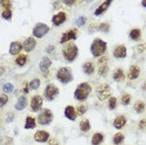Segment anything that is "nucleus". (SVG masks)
Masks as SVG:
<instances>
[{
  "instance_id": "nucleus-6",
  "label": "nucleus",
  "mask_w": 146,
  "mask_h": 145,
  "mask_svg": "<svg viewBox=\"0 0 146 145\" xmlns=\"http://www.w3.org/2000/svg\"><path fill=\"white\" fill-rule=\"evenodd\" d=\"M97 96L100 100H104L109 98L111 95L110 86L107 84H102L98 86L96 90Z\"/></svg>"
},
{
  "instance_id": "nucleus-44",
  "label": "nucleus",
  "mask_w": 146,
  "mask_h": 145,
  "mask_svg": "<svg viewBox=\"0 0 146 145\" xmlns=\"http://www.w3.org/2000/svg\"><path fill=\"white\" fill-rule=\"evenodd\" d=\"M49 145H59L58 142H57L56 140H55L52 139L51 140L49 141Z\"/></svg>"
},
{
  "instance_id": "nucleus-47",
  "label": "nucleus",
  "mask_w": 146,
  "mask_h": 145,
  "mask_svg": "<svg viewBox=\"0 0 146 145\" xmlns=\"http://www.w3.org/2000/svg\"><path fill=\"white\" fill-rule=\"evenodd\" d=\"M142 5H143L144 7H146V0H143V1H142Z\"/></svg>"
},
{
  "instance_id": "nucleus-46",
  "label": "nucleus",
  "mask_w": 146,
  "mask_h": 145,
  "mask_svg": "<svg viewBox=\"0 0 146 145\" xmlns=\"http://www.w3.org/2000/svg\"><path fill=\"white\" fill-rule=\"evenodd\" d=\"M4 72H5L4 68H3V67H0V76H1L2 75L3 73H4Z\"/></svg>"
},
{
  "instance_id": "nucleus-36",
  "label": "nucleus",
  "mask_w": 146,
  "mask_h": 145,
  "mask_svg": "<svg viewBox=\"0 0 146 145\" xmlns=\"http://www.w3.org/2000/svg\"><path fill=\"white\" fill-rule=\"evenodd\" d=\"M87 110H88V107H87L86 105H85V104L79 105L77 108L78 113H79V115H83V114L86 113V112L87 111Z\"/></svg>"
},
{
  "instance_id": "nucleus-18",
  "label": "nucleus",
  "mask_w": 146,
  "mask_h": 145,
  "mask_svg": "<svg viewBox=\"0 0 146 145\" xmlns=\"http://www.w3.org/2000/svg\"><path fill=\"white\" fill-rule=\"evenodd\" d=\"M65 116L67 117L68 119L71 121H74L76 118V113L74 110V107L72 106H68L65 109Z\"/></svg>"
},
{
  "instance_id": "nucleus-21",
  "label": "nucleus",
  "mask_w": 146,
  "mask_h": 145,
  "mask_svg": "<svg viewBox=\"0 0 146 145\" xmlns=\"http://www.w3.org/2000/svg\"><path fill=\"white\" fill-rule=\"evenodd\" d=\"M111 3V1H104V2L102 3L96 10L94 14L96 15V16H98V15L101 14L104 11H105V10L107 9V8H108Z\"/></svg>"
},
{
  "instance_id": "nucleus-35",
  "label": "nucleus",
  "mask_w": 146,
  "mask_h": 145,
  "mask_svg": "<svg viewBox=\"0 0 146 145\" xmlns=\"http://www.w3.org/2000/svg\"><path fill=\"white\" fill-rule=\"evenodd\" d=\"M87 18L85 16H80L77 20H76V24L77 25L78 27H81V26L84 25L86 23Z\"/></svg>"
},
{
  "instance_id": "nucleus-28",
  "label": "nucleus",
  "mask_w": 146,
  "mask_h": 145,
  "mask_svg": "<svg viewBox=\"0 0 146 145\" xmlns=\"http://www.w3.org/2000/svg\"><path fill=\"white\" fill-rule=\"evenodd\" d=\"M80 129L83 131V132H88L90 129V124L89 121L88 119H84L80 123Z\"/></svg>"
},
{
  "instance_id": "nucleus-13",
  "label": "nucleus",
  "mask_w": 146,
  "mask_h": 145,
  "mask_svg": "<svg viewBox=\"0 0 146 145\" xmlns=\"http://www.w3.org/2000/svg\"><path fill=\"white\" fill-rule=\"evenodd\" d=\"M51 60L48 59L47 57H44L42 59L40 63V69L42 72H46L48 71V68L51 65Z\"/></svg>"
},
{
  "instance_id": "nucleus-17",
  "label": "nucleus",
  "mask_w": 146,
  "mask_h": 145,
  "mask_svg": "<svg viewBox=\"0 0 146 145\" xmlns=\"http://www.w3.org/2000/svg\"><path fill=\"white\" fill-rule=\"evenodd\" d=\"M140 74V68L137 65H132L130 66L129 72H128V76L130 80H134L138 78Z\"/></svg>"
},
{
  "instance_id": "nucleus-7",
  "label": "nucleus",
  "mask_w": 146,
  "mask_h": 145,
  "mask_svg": "<svg viewBox=\"0 0 146 145\" xmlns=\"http://www.w3.org/2000/svg\"><path fill=\"white\" fill-rule=\"evenodd\" d=\"M48 31H49V27L46 24L38 23L34 27V30H33V34L38 38H41L42 37L47 34Z\"/></svg>"
},
{
  "instance_id": "nucleus-41",
  "label": "nucleus",
  "mask_w": 146,
  "mask_h": 145,
  "mask_svg": "<svg viewBox=\"0 0 146 145\" xmlns=\"http://www.w3.org/2000/svg\"><path fill=\"white\" fill-rule=\"evenodd\" d=\"M1 3L2 6L6 8V10H10V8H11V3H10L9 1H7V0H6V1H1Z\"/></svg>"
},
{
  "instance_id": "nucleus-9",
  "label": "nucleus",
  "mask_w": 146,
  "mask_h": 145,
  "mask_svg": "<svg viewBox=\"0 0 146 145\" xmlns=\"http://www.w3.org/2000/svg\"><path fill=\"white\" fill-rule=\"evenodd\" d=\"M42 105V98L40 96L33 97L31 102V107L33 111L38 112L41 109Z\"/></svg>"
},
{
  "instance_id": "nucleus-43",
  "label": "nucleus",
  "mask_w": 146,
  "mask_h": 145,
  "mask_svg": "<svg viewBox=\"0 0 146 145\" xmlns=\"http://www.w3.org/2000/svg\"><path fill=\"white\" fill-rule=\"evenodd\" d=\"M13 118H14L13 114V113H10L9 115H8V118L6 119V121L7 122L12 121H13Z\"/></svg>"
},
{
  "instance_id": "nucleus-30",
  "label": "nucleus",
  "mask_w": 146,
  "mask_h": 145,
  "mask_svg": "<svg viewBox=\"0 0 146 145\" xmlns=\"http://www.w3.org/2000/svg\"><path fill=\"white\" fill-rule=\"evenodd\" d=\"M26 61H27V56L25 55H21L20 56H19L17 58L16 63L18 65L22 66V65L25 64Z\"/></svg>"
},
{
  "instance_id": "nucleus-26",
  "label": "nucleus",
  "mask_w": 146,
  "mask_h": 145,
  "mask_svg": "<svg viewBox=\"0 0 146 145\" xmlns=\"http://www.w3.org/2000/svg\"><path fill=\"white\" fill-rule=\"evenodd\" d=\"M36 127L35 119L31 117H27L26 119V123L25 125V129H33Z\"/></svg>"
},
{
  "instance_id": "nucleus-8",
  "label": "nucleus",
  "mask_w": 146,
  "mask_h": 145,
  "mask_svg": "<svg viewBox=\"0 0 146 145\" xmlns=\"http://www.w3.org/2000/svg\"><path fill=\"white\" fill-rule=\"evenodd\" d=\"M59 94V89L53 84H48L44 91V96L48 100H53Z\"/></svg>"
},
{
  "instance_id": "nucleus-38",
  "label": "nucleus",
  "mask_w": 146,
  "mask_h": 145,
  "mask_svg": "<svg viewBox=\"0 0 146 145\" xmlns=\"http://www.w3.org/2000/svg\"><path fill=\"white\" fill-rule=\"evenodd\" d=\"M109 29V25L107 23H102L98 27V30L104 32H108Z\"/></svg>"
},
{
  "instance_id": "nucleus-12",
  "label": "nucleus",
  "mask_w": 146,
  "mask_h": 145,
  "mask_svg": "<svg viewBox=\"0 0 146 145\" xmlns=\"http://www.w3.org/2000/svg\"><path fill=\"white\" fill-rule=\"evenodd\" d=\"M49 137V134L44 131H38L34 135V139L39 142H45L47 141Z\"/></svg>"
},
{
  "instance_id": "nucleus-5",
  "label": "nucleus",
  "mask_w": 146,
  "mask_h": 145,
  "mask_svg": "<svg viewBox=\"0 0 146 145\" xmlns=\"http://www.w3.org/2000/svg\"><path fill=\"white\" fill-rule=\"evenodd\" d=\"M53 119V116L51 110L44 109L40 113L38 117V121L40 125H47L52 121Z\"/></svg>"
},
{
  "instance_id": "nucleus-33",
  "label": "nucleus",
  "mask_w": 146,
  "mask_h": 145,
  "mask_svg": "<svg viewBox=\"0 0 146 145\" xmlns=\"http://www.w3.org/2000/svg\"><path fill=\"white\" fill-rule=\"evenodd\" d=\"M14 87L12 84L10 83H6L3 85V90L6 93H10L13 91Z\"/></svg>"
},
{
  "instance_id": "nucleus-27",
  "label": "nucleus",
  "mask_w": 146,
  "mask_h": 145,
  "mask_svg": "<svg viewBox=\"0 0 146 145\" xmlns=\"http://www.w3.org/2000/svg\"><path fill=\"white\" fill-rule=\"evenodd\" d=\"M103 140V136L100 133H96L92 138V144L94 145H98L102 142Z\"/></svg>"
},
{
  "instance_id": "nucleus-42",
  "label": "nucleus",
  "mask_w": 146,
  "mask_h": 145,
  "mask_svg": "<svg viewBox=\"0 0 146 145\" xmlns=\"http://www.w3.org/2000/svg\"><path fill=\"white\" fill-rule=\"evenodd\" d=\"M146 127V120L143 119L139 123V127L141 129H144Z\"/></svg>"
},
{
  "instance_id": "nucleus-25",
  "label": "nucleus",
  "mask_w": 146,
  "mask_h": 145,
  "mask_svg": "<svg viewBox=\"0 0 146 145\" xmlns=\"http://www.w3.org/2000/svg\"><path fill=\"white\" fill-rule=\"evenodd\" d=\"M113 78L114 80H115L116 81H118V82L124 80V74L121 69H118V70H117L115 72V73L113 74Z\"/></svg>"
},
{
  "instance_id": "nucleus-39",
  "label": "nucleus",
  "mask_w": 146,
  "mask_h": 145,
  "mask_svg": "<svg viewBox=\"0 0 146 145\" xmlns=\"http://www.w3.org/2000/svg\"><path fill=\"white\" fill-rule=\"evenodd\" d=\"M2 16L5 19H10L12 16V12L10 11V10H6L2 13Z\"/></svg>"
},
{
  "instance_id": "nucleus-24",
  "label": "nucleus",
  "mask_w": 146,
  "mask_h": 145,
  "mask_svg": "<svg viewBox=\"0 0 146 145\" xmlns=\"http://www.w3.org/2000/svg\"><path fill=\"white\" fill-rule=\"evenodd\" d=\"M145 103H144L143 101H141V100H139V101L136 102V103H135V106H134V108H135V110H136L137 113H143L144 110H145Z\"/></svg>"
},
{
  "instance_id": "nucleus-15",
  "label": "nucleus",
  "mask_w": 146,
  "mask_h": 145,
  "mask_svg": "<svg viewBox=\"0 0 146 145\" xmlns=\"http://www.w3.org/2000/svg\"><path fill=\"white\" fill-rule=\"evenodd\" d=\"M113 55L116 58H124L126 56V48L124 45L117 46L113 52Z\"/></svg>"
},
{
  "instance_id": "nucleus-1",
  "label": "nucleus",
  "mask_w": 146,
  "mask_h": 145,
  "mask_svg": "<svg viewBox=\"0 0 146 145\" xmlns=\"http://www.w3.org/2000/svg\"><path fill=\"white\" fill-rule=\"evenodd\" d=\"M62 53H63L64 58L67 61H71L74 60L77 55L78 48L74 43H68L63 48Z\"/></svg>"
},
{
  "instance_id": "nucleus-10",
  "label": "nucleus",
  "mask_w": 146,
  "mask_h": 145,
  "mask_svg": "<svg viewBox=\"0 0 146 145\" xmlns=\"http://www.w3.org/2000/svg\"><path fill=\"white\" fill-rule=\"evenodd\" d=\"M76 39V29H70L68 32L64 33L61 38L60 43H64L70 40Z\"/></svg>"
},
{
  "instance_id": "nucleus-11",
  "label": "nucleus",
  "mask_w": 146,
  "mask_h": 145,
  "mask_svg": "<svg viewBox=\"0 0 146 145\" xmlns=\"http://www.w3.org/2000/svg\"><path fill=\"white\" fill-rule=\"evenodd\" d=\"M36 45L35 39L32 37H29L26 39L23 42V48L26 52H30L34 49Z\"/></svg>"
},
{
  "instance_id": "nucleus-19",
  "label": "nucleus",
  "mask_w": 146,
  "mask_h": 145,
  "mask_svg": "<svg viewBox=\"0 0 146 145\" xmlns=\"http://www.w3.org/2000/svg\"><path fill=\"white\" fill-rule=\"evenodd\" d=\"M105 58L103 57L100 59V63H102L101 65L100 66L98 70V74H100V76H105L106 74L107 73L109 70V68L107 66V59L105 60Z\"/></svg>"
},
{
  "instance_id": "nucleus-22",
  "label": "nucleus",
  "mask_w": 146,
  "mask_h": 145,
  "mask_svg": "<svg viewBox=\"0 0 146 145\" xmlns=\"http://www.w3.org/2000/svg\"><path fill=\"white\" fill-rule=\"evenodd\" d=\"M27 99L25 98V97H21L18 100V102L16 103L15 107L17 110H23L24 108L27 106Z\"/></svg>"
},
{
  "instance_id": "nucleus-14",
  "label": "nucleus",
  "mask_w": 146,
  "mask_h": 145,
  "mask_svg": "<svg viewBox=\"0 0 146 145\" xmlns=\"http://www.w3.org/2000/svg\"><path fill=\"white\" fill-rule=\"evenodd\" d=\"M66 14L63 13V12H60L57 14L54 15L52 18V21L55 24V25L58 26L61 25L62 23H63L66 20Z\"/></svg>"
},
{
  "instance_id": "nucleus-45",
  "label": "nucleus",
  "mask_w": 146,
  "mask_h": 145,
  "mask_svg": "<svg viewBox=\"0 0 146 145\" xmlns=\"http://www.w3.org/2000/svg\"><path fill=\"white\" fill-rule=\"evenodd\" d=\"M74 2V1H64V3L68 5V6H71Z\"/></svg>"
},
{
  "instance_id": "nucleus-32",
  "label": "nucleus",
  "mask_w": 146,
  "mask_h": 145,
  "mask_svg": "<svg viewBox=\"0 0 146 145\" xmlns=\"http://www.w3.org/2000/svg\"><path fill=\"white\" fill-rule=\"evenodd\" d=\"M40 84V80L39 79H34V80H33L30 82L29 87H31V89L36 90L38 88H39Z\"/></svg>"
},
{
  "instance_id": "nucleus-37",
  "label": "nucleus",
  "mask_w": 146,
  "mask_h": 145,
  "mask_svg": "<svg viewBox=\"0 0 146 145\" xmlns=\"http://www.w3.org/2000/svg\"><path fill=\"white\" fill-rule=\"evenodd\" d=\"M8 100V98L6 95L2 94L0 96V107H2L6 103Z\"/></svg>"
},
{
  "instance_id": "nucleus-29",
  "label": "nucleus",
  "mask_w": 146,
  "mask_h": 145,
  "mask_svg": "<svg viewBox=\"0 0 146 145\" xmlns=\"http://www.w3.org/2000/svg\"><path fill=\"white\" fill-rule=\"evenodd\" d=\"M124 136L123 135L122 133H117L115 135L113 138V142L115 144H119L124 140Z\"/></svg>"
},
{
  "instance_id": "nucleus-20",
  "label": "nucleus",
  "mask_w": 146,
  "mask_h": 145,
  "mask_svg": "<svg viewBox=\"0 0 146 145\" xmlns=\"http://www.w3.org/2000/svg\"><path fill=\"white\" fill-rule=\"evenodd\" d=\"M126 123V119L124 116H119L117 117L114 121L113 125L116 129H121L125 125Z\"/></svg>"
},
{
  "instance_id": "nucleus-16",
  "label": "nucleus",
  "mask_w": 146,
  "mask_h": 145,
  "mask_svg": "<svg viewBox=\"0 0 146 145\" xmlns=\"http://www.w3.org/2000/svg\"><path fill=\"white\" fill-rule=\"evenodd\" d=\"M23 46L19 42H13L11 43L10 47V53L13 55L19 54L22 50Z\"/></svg>"
},
{
  "instance_id": "nucleus-23",
  "label": "nucleus",
  "mask_w": 146,
  "mask_h": 145,
  "mask_svg": "<svg viewBox=\"0 0 146 145\" xmlns=\"http://www.w3.org/2000/svg\"><path fill=\"white\" fill-rule=\"evenodd\" d=\"M83 72L85 73L88 74V75H91L94 73V65L92 64L90 62H87V63H85L83 66Z\"/></svg>"
},
{
  "instance_id": "nucleus-40",
  "label": "nucleus",
  "mask_w": 146,
  "mask_h": 145,
  "mask_svg": "<svg viewBox=\"0 0 146 145\" xmlns=\"http://www.w3.org/2000/svg\"><path fill=\"white\" fill-rule=\"evenodd\" d=\"M130 96L128 94H125L121 98V102L124 105H128L130 103Z\"/></svg>"
},
{
  "instance_id": "nucleus-3",
  "label": "nucleus",
  "mask_w": 146,
  "mask_h": 145,
  "mask_svg": "<svg viewBox=\"0 0 146 145\" xmlns=\"http://www.w3.org/2000/svg\"><path fill=\"white\" fill-rule=\"evenodd\" d=\"M107 49V43L100 39H96L91 46V52L94 57H99Z\"/></svg>"
},
{
  "instance_id": "nucleus-4",
  "label": "nucleus",
  "mask_w": 146,
  "mask_h": 145,
  "mask_svg": "<svg viewBox=\"0 0 146 145\" xmlns=\"http://www.w3.org/2000/svg\"><path fill=\"white\" fill-rule=\"evenodd\" d=\"M57 77L59 80H60L62 83L66 84L72 80V74L69 69L67 68H62L59 70L57 72Z\"/></svg>"
},
{
  "instance_id": "nucleus-31",
  "label": "nucleus",
  "mask_w": 146,
  "mask_h": 145,
  "mask_svg": "<svg viewBox=\"0 0 146 145\" xmlns=\"http://www.w3.org/2000/svg\"><path fill=\"white\" fill-rule=\"evenodd\" d=\"M130 38L133 40H137L141 36V31L139 29H134L130 32Z\"/></svg>"
},
{
  "instance_id": "nucleus-2",
  "label": "nucleus",
  "mask_w": 146,
  "mask_h": 145,
  "mask_svg": "<svg viewBox=\"0 0 146 145\" xmlns=\"http://www.w3.org/2000/svg\"><path fill=\"white\" fill-rule=\"evenodd\" d=\"M92 91V88L88 83L83 82L79 84L74 92V97L78 100H84L88 98Z\"/></svg>"
},
{
  "instance_id": "nucleus-34",
  "label": "nucleus",
  "mask_w": 146,
  "mask_h": 145,
  "mask_svg": "<svg viewBox=\"0 0 146 145\" xmlns=\"http://www.w3.org/2000/svg\"><path fill=\"white\" fill-rule=\"evenodd\" d=\"M116 103H117V100L115 97H112V98H110L109 101V108L111 110L114 109L116 106Z\"/></svg>"
}]
</instances>
